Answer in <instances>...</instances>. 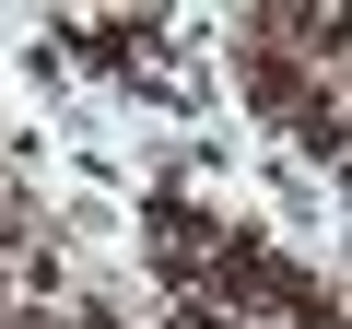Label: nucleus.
<instances>
[{"label": "nucleus", "mask_w": 352, "mask_h": 329, "mask_svg": "<svg viewBox=\"0 0 352 329\" xmlns=\"http://www.w3.org/2000/svg\"><path fill=\"white\" fill-rule=\"evenodd\" d=\"M0 329H12V294H0Z\"/></svg>", "instance_id": "5"}, {"label": "nucleus", "mask_w": 352, "mask_h": 329, "mask_svg": "<svg viewBox=\"0 0 352 329\" xmlns=\"http://www.w3.org/2000/svg\"><path fill=\"white\" fill-rule=\"evenodd\" d=\"M235 94H247L258 118H282V129H294V118H305L317 94H340V83H317L294 47H235Z\"/></svg>", "instance_id": "2"}, {"label": "nucleus", "mask_w": 352, "mask_h": 329, "mask_svg": "<svg viewBox=\"0 0 352 329\" xmlns=\"http://www.w3.org/2000/svg\"><path fill=\"white\" fill-rule=\"evenodd\" d=\"M164 329H223V317H212L200 294H176V306H164Z\"/></svg>", "instance_id": "4"}, {"label": "nucleus", "mask_w": 352, "mask_h": 329, "mask_svg": "<svg viewBox=\"0 0 352 329\" xmlns=\"http://www.w3.org/2000/svg\"><path fill=\"white\" fill-rule=\"evenodd\" d=\"M294 141H305V153H317V164H340V94H317V106H305V118H294Z\"/></svg>", "instance_id": "3"}, {"label": "nucleus", "mask_w": 352, "mask_h": 329, "mask_svg": "<svg viewBox=\"0 0 352 329\" xmlns=\"http://www.w3.org/2000/svg\"><path fill=\"white\" fill-rule=\"evenodd\" d=\"M223 224H235V212H212V200H188V189H153V200H141V259H153V294H164V306L200 294Z\"/></svg>", "instance_id": "1"}]
</instances>
